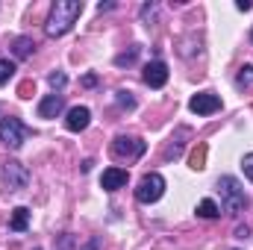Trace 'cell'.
<instances>
[{"mask_svg":"<svg viewBox=\"0 0 253 250\" xmlns=\"http://www.w3.org/2000/svg\"><path fill=\"white\" fill-rule=\"evenodd\" d=\"M80 15H83V3L80 0H56L50 6V15H47V27H44L47 36H53V39L65 36L77 24Z\"/></svg>","mask_w":253,"mask_h":250,"instance_id":"6da1fadb","label":"cell"},{"mask_svg":"<svg viewBox=\"0 0 253 250\" xmlns=\"http://www.w3.org/2000/svg\"><path fill=\"white\" fill-rule=\"evenodd\" d=\"M218 191H221V206H224L227 215L245 212L248 194H245V188H242V183H239L236 177H221V180H218Z\"/></svg>","mask_w":253,"mask_h":250,"instance_id":"7a4b0ae2","label":"cell"},{"mask_svg":"<svg viewBox=\"0 0 253 250\" xmlns=\"http://www.w3.org/2000/svg\"><path fill=\"white\" fill-rule=\"evenodd\" d=\"M162 194H165V177L162 174H144L138 180V188H135L138 203H156Z\"/></svg>","mask_w":253,"mask_h":250,"instance_id":"3957f363","label":"cell"},{"mask_svg":"<svg viewBox=\"0 0 253 250\" xmlns=\"http://www.w3.org/2000/svg\"><path fill=\"white\" fill-rule=\"evenodd\" d=\"M27 138H30V129L21 124L18 118H3V121H0V141H3L6 147L18 150Z\"/></svg>","mask_w":253,"mask_h":250,"instance_id":"277c9868","label":"cell"},{"mask_svg":"<svg viewBox=\"0 0 253 250\" xmlns=\"http://www.w3.org/2000/svg\"><path fill=\"white\" fill-rule=\"evenodd\" d=\"M0 174H3V183L12 188V191L30 186V171H27V165H21L18 159H6V162L0 165Z\"/></svg>","mask_w":253,"mask_h":250,"instance_id":"5b68a950","label":"cell"},{"mask_svg":"<svg viewBox=\"0 0 253 250\" xmlns=\"http://www.w3.org/2000/svg\"><path fill=\"white\" fill-rule=\"evenodd\" d=\"M144 150H147V144H144L141 138H132V135H118V138L112 141V153H115L118 159H138Z\"/></svg>","mask_w":253,"mask_h":250,"instance_id":"8992f818","label":"cell"},{"mask_svg":"<svg viewBox=\"0 0 253 250\" xmlns=\"http://www.w3.org/2000/svg\"><path fill=\"white\" fill-rule=\"evenodd\" d=\"M189 109L194 115H212V112L221 109V97L212 94V91H200V94H194L189 100Z\"/></svg>","mask_w":253,"mask_h":250,"instance_id":"52a82bcc","label":"cell"},{"mask_svg":"<svg viewBox=\"0 0 253 250\" xmlns=\"http://www.w3.org/2000/svg\"><path fill=\"white\" fill-rule=\"evenodd\" d=\"M144 83L150 85V88H162L165 83H168V65L165 62H150L147 68H144Z\"/></svg>","mask_w":253,"mask_h":250,"instance_id":"ba28073f","label":"cell"},{"mask_svg":"<svg viewBox=\"0 0 253 250\" xmlns=\"http://www.w3.org/2000/svg\"><path fill=\"white\" fill-rule=\"evenodd\" d=\"M91 121V112L85 109V106H74V109H68V118H65V126L71 129V132H83L85 126Z\"/></svg>","mask_w":253,"mask_h":250,"instance_id":"9c48e42d","label":"cell"},{"mask_svg":"<svg viewBox=\"0 0 253 250\" xmlns=\"http://www.w3.org/2000/svg\"><path fill=\"white\" fill-rule=\"evenodd\" d=\"M126 180H129V174H126L124 168H106L103 177H100V186L106 188V191H118V188L126 186Z\"/></svg>","mask_w":253,"mask_h":250,"instance_id":"30bf717a","label":"cell"},{"mask_svg":"<svg viewBox=\"0 0 253 250\" xmlns=\"http://www.w3.org/2000/svg\"><path fill=\"white\" fill-rule=\"evenodd\" d=\"M65 109V100H62V94H47L42 103H39V118H56L59 112Z\"/></svg>","mask_w":253,"mask_h":250,"instance_id":"8fae6325","label":"cell"},{"mask_svg":"<svg viewBox=\"0 0 253 250\" xmlns=\"http://www.w3.org/2000/svg\"><path fill=\"white\" fill-rule=\"evenodd\" d=\"M27 224H30V209H27V206H18V209L12 212L9 227H12L15 233H24V230H27Z\"/></svg>","mask_w":253,"mask_h":250,"instance_id":"7c38bea8","label":"cell"},{"mask_svg":"<svg viewBox=\"0 0 253 250\" xmlns=\"http://www.w3.org/2000/svg\"><path fill=\"white\" fill-rule=\"evenodd\" d=\"M197 215H200V218H206V221H212V218H218V215H221V209H218V203H215V200H209V197H206V200H200V203H197Z\"/></svg>","mask_w":253,"mask_h":250,"instance_id":"4fadbf2b","label":"cell"},{"mask_svg":"<svg viewBox=\"0 0 253 250\" xmlns=\"http://www.w3.org/2000/svg\"><path fill=\"white\" fill-rule=\"evenodd\" d=\"M12 50H15L18 59H27V56L36 50V44H33V39H24V36H21V39H15V47H12Z\"/></svg>","mask_w":253,"mask_h":250,"instance_id":"5bb4252c","label":"cell"},{"mask_svg":"<svg viewBox=\"0 0 253 250\" xmlns=\"http://www.w3.org/2000/svg\"><path fill=\"white\" fill-rule=\"evenodd\" d=\"M236 85H239V88H248V85H253V65L239 68V74H236Z\"/></svg>","mask_w":253,"mask_h":250,"instance_id":"9a60e30c","label":"cell"},{"mask_svg":"<svg viewBox=\"0 0 253 250\" xmlns=\"http://www.w3.org/2000/svg\"><path fill=\"white\" fill-rule=\"evenodd\" d=\"M15 74V62H9V59H0V85L3 83H9V77Z\"/></svg>","mask_w":253,"mask_h":250,"instance_id":"2e32d148","label":"cell"},{"mask_svg":"<svg viewBox=\"0 0 253 250\" xmlns=\"http://www.w3.org/2000/svg\"><path fill=\"white\" fill-rule=\"evenodd\" d=\"M203 159H206V147L200 144V150H194V153H191V168H194V171H200V168H203Z\"/></svg>","mask_w":253,"mask_h":250,"instance_id":"e0dca14e","label":"cell"},{"mask_svg":"<svg viewBox=\"0 0 253 250\" xmlns=\"http://www.w3.org/2000/svg\"><path fill=\"white\" fill-rule=\"evenodd\" d=\"M135 56H138V47H129V53H121V56L115 59V65H132Z\"/></svg>","mask_w":253,"mask_h":250,"instance_id":"ac0fdd59","label":"cell"},{"mask_svg":"<svg viewBox=\"0 0 253 250\" xmlns=\"http://www.w3.org/2000/svg\"><path fill=\"white\" fill-rule=\"evenodd\" d=\"M56 250H74V236L71 233H65L56 239Z\"/></svg>","mask_w":253,"mask_h":250,"instance_id":"d6986e66","label":"cell"},{"mask_svg":"<svg viewBox=\"0 0 253 250\" xmlns=\"http://www.w3.org/2000/svg\"><path fill=\"white\" fill-rule=\"evenodd\" d=\"M47 83H50L53 88H62V85L68 83V80H65V74H62V71H56V74H50V77H47Z\"/></svg>","mask_w":253,"mask_h":250,"instance_id":"ffe728a7","label":"cell"},{"mask_svg":"<svg viewBox=\"0 0 253 250\" xmlns=\"http://www.w3.org/2000/svg\"><path fill=\"white\" fill-rule=\"evenodd\" d=\"M118 103H121V106H126V109H132V106H135V100L129 97V91H118Z\"/></svg>","mask_w":253,"mask_h":250,"instance_id":"44dd1931","label":"cell"},{"mask_svg":"<svg viewBox=\"0 0 253 250\" xmlns=\"http://www.w3.org/2000/svg\"><path fill=\"white\" fill-rule=\"evenodd\" d=\"M242 168H245V174L253 180V153H248V156L242 159Z\"/></svg>","mask_w":253,"mask_h":250,"instance_id":"7402d4cb","label":"cell"},{"mask_svg":"<svg viewBox=\"0 0 253 250\" xmlns=\"http://www.w3.org/2000/svg\"><path fill=\"white\" fill-rule=\"evenodd\" d=\"M30 91H33V83H24L21 85V97H30Z\"/></svg>","mask_w":253,"mask_h":250,"instance_id":"603a6c76","label":"cell"},{"mask_svg":"<svg viewBox=\"0 0 253 250\" xmlns=\"http://www.w3.org/2000/svg\"><path fill=\"white\" fill-rule=\"evenodd\" d=\"M248 233H251L248 227H236V239H248Z\"/></svg>","mask_w":253,"mask_h":250,"instance_id":"cb8c5ba5","label":"cell"},{"mask_svg":"<svg viewBox=\"0 0 253 250\" xmlns=\"http://www.w3.org/2000/svg\"><path fill=\"white\" fill-rule=\"evenodd\" d=\"M236 6H239V9H242V12H248V9H253V3H251V0H239V3H236Z\"/></svg>","mask_w":253,"mask_h":250,"instance_id":"d4e9b609","label":"cell"}]
</instances>
